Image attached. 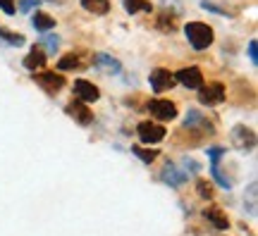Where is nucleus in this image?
<instances>
[{
	"mask_svg": "<svg viewBox=\"0 0 258 236\" xmlns=\"http://www.w3.org/2000/svg\"><path fill=\"white\" fill-rule=\"evenodd\" d=\"M79 67H82V62H79V57L74 53L60 57V62H57V69H62V72H72V69H79Z\"/></svg>",
	"mask_w": 258,
	"mask_h": 236,
	"instance_id": "obj_18",
	"label": "nucleus"
},
{
	"mask_svg": "<svg viewBox=\"0 0 258 236\" xmlns=\"http://www.w3.org/2000/svg\"><path fill=\"white\" fill-rule=\"evenodd\" d=\"M0 10L8 15H15V0H0Z\"/></svg>",
	"mask_w": 258,
	"mask_h": 236,
	"instance_id": "obj_25",
	"label": "nucleus"
},
{
	"mask_svg": "<svg viewBox=\"0 0 258 236\" xmlns=\"http://www.w3.org/2000/svg\"><path fill=\"white\" fill-rule=\"evenodd\" d=\"M22 64H24V69L36 74V69H43V67H46V53H43L41 48H34V50L22 60Z\"/></svg>",
	"mask_w": 258,
	"mask_h": 236,
	"instance_id": "obj_11",
	"label": "nucleus"
},
{
	"mask_svg": "<svg viewBox=\"0 0 258 236\" xmlns=\"http://www.w3.org/2000/svg\"><path fill=\"white\" fill-rule=\"evenodd\" d=\"M0 38L3 41H8L10 46H24V36L22 34H15V31H8V29H0Z\"/></svg>",
	"mask_w": 258,
	"mask_h": 236,
	"instance_id": "obj_21",
	"label": "nucleus"
},
{
	"mask_svg": "<svg viewBox=\"0 0 258 236\" xmlns=\"http://www.w3.org/2000/svg\"><path fill=\"white\" fill-rule=\"evenodd\" d=\"M93 62L103 64V67H105V72H112V74H117L122 69L120 60H115V57H110V55H96V57H93Z\"/></svg>",
	"mask_w": 258,
	"mask_h": 236,
	"instance_id": "obj_17",
	"label": "nucleus"
},
{
	"mask_svg": "<svg viewBox=\"0 0 258 236\" xmlns=\"http://www.w3.org/2000/svg\"><path fill=\"white\" fill-rule=\"evenodd\" d=\"M203 217L208 219V222H213V227H218V229H227V227H230V219L225 217L220 210H215V208L203 210Z\"/></svg>",
	"mask_w": 258,
	"mask_h": 236,
	"instance_id": "obj_15",
	"label": "nucleus"
},
{
	"mask_svg": "<svg viewBox=\"0 0 258 236\" xmlns=\"http://www.w3.org/2000/svg\"><path fill=\"white\" fill-rule=\"evenodd\" d=\"M196 186H199V193H201L203 198H211V196H213V193H211V186H206V182H199Z\"/></svg>",
	"mask_w": 258,
	"mask_h": 236,
	"instance_id": "obj_27",
	"label": "nucleus"
},
{
	"mask_svg": "<svg viewBox=\"0 0 258 236\" xmlns=\"http://www.w3.org/2000/svg\"><path fill=\"white\" fill-rule=\"evenodd\" d=\"M175 76V82H179L184 89H191V91H199L203 86V74L199 67H184V69H179Z\"/></svg>",
	"mask_w": 258,
	"mask_h": 236,
	"instance_id": "obj_2",
	"label": "nucleus"
},
{
	"mask_svg": "<svg viewBox=\"0 0 258 236\" xmlns=\"http://www.w3.org/2000/svg\"><path fill=\"white\" fill-rule=\"evenodd\" d=\"M199 100H201L203 105H213V103H220V100H225V86H222V84L201 86V89H199Z\"/></svg>",
	"mask_w": 258,
	"mask_h": 236,
	"instance_id": "obj_9",
	"label": "nucleus"
},
{
	"mask_svg": "<svg viewBox=\"0 0 258 236\" xmlns=\"http://www.w3.org/2000/svg\"><path fill=\"white\" fill-rule=\"evenodd\" d=\"M137 131H139V138H141L144 143H158V141L165 138V127H160L156 122H141L137 127Z\"/></svg>",
	"mask_w": 258,
	"mask_h": 236,
	"instance_id": "obj_4",
	"label": "nucleus"
},
{
	"mask_svg": "<svg viewBox=\"0 0 258 236\" xmlns=\"http://www.w3.org/2000/svg\"><path fill=\"white\" fill-rule=\"evenodd\" d=\"M201 8L208 10V12H215V15H227L222 8H218V5H213V3H208V0H201Z\"/></svg>",
	"mask_w": 258,
	"mask_h": 236,
	"instance_id": "obj_24",
	"label": "nucleus"
},
{
	"mask_svg": "<svg viewBox=\"0 0 258 236\" xmlns=\"http://www.w3.org/2000/svg\"><path fill=\"white\" fill-rule=\"evenodd\" d=\"M148 112L158 119H175L177 117V105L172 100H163V98H156L148 103Z\"/></svg>",
	"mask_w": 258,
	"mask_h": 236,
	"instance_id": "obj_3",
	"label": "nucleus"
},
{
	"mask_svg": "<svg viewBox=\"0 0 258 236\" xmlns=\"http://www.w3.org/2000/svg\"><path fill=\"white\" fill-rule=\"evenodd\" d=\"M38 5H41L38 0H19L17 10H19V12H29V10H36Z\"/></svg>",
	"mask_w": 258,
	"mask_h": 236,
	"instance_id": "obj_23",
	"label": "nucleus"
},
{
	"mask_svg": "<svg viewBox=\"0 0 258 236\" xmlns=\"http://www.w3.org/2000/svg\"><path fill=\"white\" fill-rule=\"evenodd\" d=\"M31 24H34V29H36V31L46 34V31H50V29L55 27V19L50 17L48 12H36V15H34V19H31Z\"/></svg>",
	"mask_w": 258,
	"mask_h": 236,
	"instance_id": "obj_13",
	"label": "nucleus"
},
{
	"mask_svg": "<svg viewBox=\"0 0 258 236\" xmlns=\"http://www.w3.org/2000/svg\"><path fill=\"white\" fill-rule=\"evenodd\" d=\"M184 165H186V172H199V165H196V160H184Z\"/></svg>",
	"mask_w": 258,
	"mask_h": 236,
	"instance_id": "obj_29",
	"label": "nucleus"
},
{
	"mask_svg": "<svg viewBox=\"0 0 258 236\" xmlns=\"http://www.w3.org/2000/svg\"><path fill=\"white\" fill-rule=\"evenodd\" d=\"M74 96L82 100V103H96V100L101 98V91H98L96 84L86 82V79H77L74 82Z\"/></svg>",
	"mask_w": 258,
	"mask_h": 236,
	"instance_id": "obj_7",
	"label": "nucleus"
},
{
	"mask_svg": "<svg viewBox=\"0 0 258 236\" xmlns=\"http://www.w3.org/2000/svg\"><path fill=\"white\" fill-rule=\"evenodd\" d=\"M160 179L165 184H170V186H182V184L186 182V174L179 172L175 163H167L165 167H163V172H160Z\"/></svg>",
	"mask_w": 258,
	"mask_h": 236,
	"instance_id": "obj_10",
	"label": "nucleus"
},
{
	"mask_svg": "<svg viewBox=\"0 0 258 236\" xmlns=\"http://www.w3.org/2000/svg\"><path fill=\"white\" fill-rule=\"evenodd\" d=\"M64 112L70 115V117H74L82 127H89L93 122V115H91V110L86 108V103H82V100H72L67 108H64Z\"/></svg>",
	"mask_w": 258,
	"mask_h": 236,
	"instance_id": "obj_8",
	"label": "nucleus"
},
{
	"mask_svg": "<svg viewBox=\"0 0 258 236\" xmlns=\"http://www.w3.org/2000/svg\"><path fill=\"white\" fill-rule=\"evenodd\" d=\"M132 153L137 155L141 163H146V165H151L158 158V150H146V148H141V145H134V148H132Z\"/></svg>",
	"mask_w": 258,
	"mask_h": 236,
	"instance_id": "obj_20",
	"label": "nucleus"
},
{
	"mask_svg": "<svg viewBox=\"0 0 258 236\" xmlns=\"http://www.w3.org/2000/svg\"><path fill=\"white\" fill-rule=\"evenodd\" d=\"M184 34H186V38H189V43H191L194 50H206V48L213 43V38H215L213 29L208 27V24H203V22H189L184 27Z\"/></svg>",
	"mask_w": 258,
	"mask_h": 236,
	"instance_id": "obj_1",
	"label": "nucleus"
},
{
	"mask_svg": "<svg viewBox=\"0 0 258 236\" xmlns=\"http://www.w3.org/2000/svg\"><path fill=\"white\" fill-rule=\"evenodd\" d=\"M256 50H258V43H256V41H251V43H249V57H251V62H253V64H258V53H256Z\"/></svg>",
	"mask_w": 258,
	"mask_h": 236,
	"instance_id": "obj_26",
	"label": "nucleus"
},
{
	"mask_svg": "<svg viewBox=\"0 0 258 236\" xmlns=\"http://www.w3.org/2000/svg\"><path fill=\"white\" fill-rule=\"evenodd\" d=\"M122 5L129 15H139V12H153V5L148 0H122Z\"/></svg>",
	"mask_w": 258,
	"mask_h": 236,
	"instance_id": "obj_16",
	"label": "nucleus"
},
{
	"mask_svg": "<svg viewBox=\"0 0 258 236\" xmlns=\"http://www.w3.org/2000/svg\"><path fill=\"white\" fill-rule=\"evenodd\" d=\"M43 43H46L48 53H55V48L60 46V36H57V34H48V36L43 38Z\"/></svg>",
	"mask_w": 258,
	"mask_h": 236,
	"instance_id": "obj_22",
	"label": "nucleus"
},
{
	"mask_svg": "<svg viewBox=\"0 0 258 236\" xmlns=\"http://www.w3.org/2000/svg\"><path fill=\"white\" fill-rule=\"evenodd\" d=\"M148 82H151V89L156 93H163L175 86V76L167 72V69H163V67H156V69L151 72V76H148Z\"/></svg>",
	"mask_w": 258,
	"mask_h": 236,
	"instance_id": "obj_5",
	"label": "nucleus"
},
{
	"mask_svg": "<svg viewBox=\"0 0 258 236\" xmlns=\"http://www.w3.org/2000/svg\"><path fill=\"white\" fill-rule=\"evenodd\" d=\"M82 8L93 15H108L110 12V0H82Z\"/></svg>",
	"mask_w": 258,
	"mask_h": 236,
	"instance_id": "obj_14",
	"label": "nucleus"
},
{
	"mask_svg": "<svg viewBox=\"0 0 258 236\" xmlns=\"http://www.w3.org/2000/svg\"><path fill=\"white\" fill-rule=\"evenodd\" d=\"M208 155H211V160H220L225 155V148H208Z\"/></svg>",
	"mask_w": 258,
	"mask_h": 236,
	"instance_id": "obj_28",
	"label": "nucleus"
},
{
	"mask_svg": "<svg viewBox=\"0 0 258 236\" xmlns=\"http://www.w3.org/2000/svg\"><path fill=\"white\" fill-rule=\"evenodd\" d=\"M234 138H237L239 148H244V150H251V148H253V143H256L253 131H249L246 127H237V129H234Z\"/></svg>",
	"mask_w": 258,
	"mask_h": 236,
	"instance_id": "obj_12",
	"label": "nucleus"
},
{
	"mask_svg": "<svg viewBox=\"0 0 258 236\" xmlns=\"http://www.w3.org/2000/svg\"><path fill=\"white\" fill-rule=\"evenodd\" d=\"M184 127H186V129H194V127H206V129H213L211 124H206V119H203V115H201V112H196V110H191V112L186 115Z\"/></svg>",
	"mask_w": 258,
	"mask_h": 236,
	"instance_id": "obj_19",
	"label": "nucleus"
},
{
	"mask_svg": "<svg viewBox=\"0 0 258 236\" xmlns=\"http://www.w3.org/2000/svg\"><path fill=\"white\" fill-rule=\"evenodd\" d=\"M34 82H36L41 89H46L48 93H57L64 86V76L62 74H55V72H38V74H34Z\"/></svg>",
	"mask_w": 258,
	"mask_h": 236,
	"instance_id": "obj_6",
	"label": "nucleus"
}]
</instances>
